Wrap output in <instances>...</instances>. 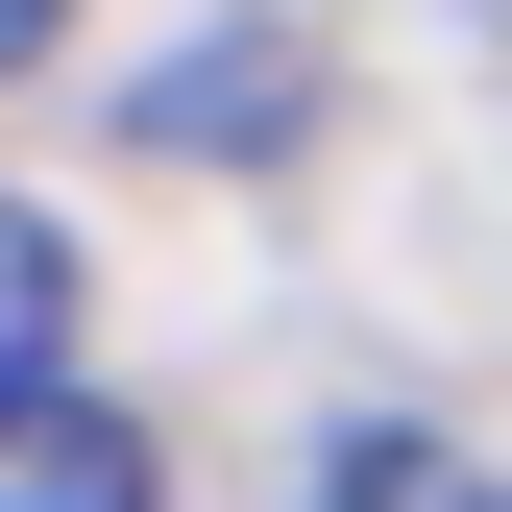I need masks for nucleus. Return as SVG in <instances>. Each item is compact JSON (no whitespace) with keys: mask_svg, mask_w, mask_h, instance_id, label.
Listing matches in <instances>:
<instances>
[{"mask_svg":"<svg viewBox=\"0 0 512 512\" xmlns=\"http://www.w3.org/2000/svg\"><path fill=\"white\" fill-rule=\"evenodd\" d=\"M147 415H98V391H0V512H147Z\"/></svg>","mask_w":512,"mask_h":512,"instance_id":"1","label":"nucleus"},{"mask_svg":"<svg viewBox=\"0 0 512 512\" xmlns=\"http://www.w3.org/2000/svg\"><path fill=\"white\" fill-rule=\"evenodd\" d=\"M317 512H512V488L464 464V439H415V415H366L342 464H317Z\"/></svg>","mask_w":512,"mask_h":512,"instance_id":"2","label":"nucleus"},{"mask_svg":"<svg viewBox=\"0 0 512 512\" xmlns=\"http://www.w3.org/2000/svg\"><path fill=\"white\" fill-rule=\"evenodd\" d=\"M49 342H74V244L0 196V391H49Z\"/></svg>","mask_w":512,"mask_h":512,"instance_id":"3","label":"nucleus"},{"mask_svg":"<svg viewBox=\"0 0 512 512\" xmlns=\"http://www.w3.org/2000/svg\"><path fill=\"white\" fill-rule=\"evenodd\" d=\"M25 49H49V0H0V74H25Z\"/></svg>","mask_w":512,"mask_h":512,"instance_id":"4","label":"nucleus"}]
</instances>
